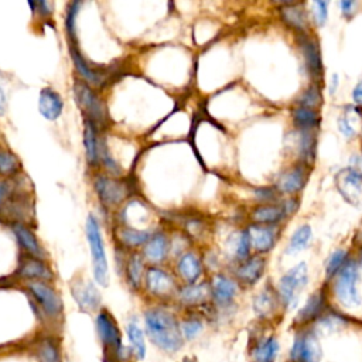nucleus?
<instances>
[{
  "label": "nucleus",
  "instance_id": "obj_37",
  "mask_svg": "<svg viewBox=\"0 0 362 362\" xmlns=\"http://www.w3.org/2000/svg\"><path fill=\"white\" fill-rule=\"evenodd\" d=\"M20 163L18 158L6 150H0V175L8 177L11 174H14L18 168Z\"/></svg>",
  "mask_w": 362,
  "mask_h": 362
},
{
  "label": "nucleus",
  "instance_id": "obj_45",
  "mask_svg": "<svg viewBox=\"0 0 362 362\" xmlns=\"http://www.w3.org/2000/svg\"><path fill=\"white\" fill-rule=\"evenodd\" d=\"M314 146H315V140L313 137V134L305 133L303 140H301V153L305 157H313L314 156Z\"/></svg>",
  "mask_w": 362,
  "mask_h": 362
},
{
  "label": "nucleus",
  "instance_id": "obj_13",
  "mask_svg": "<svg viewBox=\"0 0 362 362\" xmlns=\"http://www.w3.org/2000/svg\"><path fill=\"white\" fill-rule=\"evenodd\" d=\"M290 356L300 362H320L321 349L315 338L310 335H298L294 339Z\"/></svg>",
  "mask_w": 362,
  "mask_h": 362
},
{
  "label": "nucleus",
  "instance_id": "obj_52",
  "mask_svg": "<svg viewBox=\"0 0 362 362\" xmlns=\"http://www.w3.org/2000/svg\"><path fill=\"white\" fill-rule=\"evenodd\" d=\"M52 362H61V359H57V361H52Z\"/></svg>",
  "mask_w": 362,
  "mask_h": 362
},
{
  "label": "nucleus",
  "instance_id": "obj_2",
  "mask_svg": "<svg viewBox=\"0 0 362 362\" xmlns=\"http://www.w3.org/2000/svg\"><path fill=\"white\" fill-rule=\"evenodd\" d=\"M85 230H86V239H88V243L90 247L93 277L98 284L106 287L109 284L107 259H106V252H105V245H103L99 223L92 215H89L86 219Z\"/></svg>",
  "mask_w": 362,
  "mask_h": 362
},
{
  "label": "nucleus",
  "instance_id": "obj_28",
  "mask_svg": "<svg viewBox=\"0 0 362 362\" xmlns=\"http://www.w3.org/2000/svg\"><path fill=\"white\" fill-rule=\"evenodd\" d=\"M127 338L130 342V351L136 359H143L146 355V342H144V332L141 328L134 322H129L126 327Z\"/></svg>",
  "mask_w": 362,
  "mask_h": 362
},
{
  "label": "nucleus",
  "instance_id": "obj_7",
  "mask_svg": "<svg viewBox=\"0 0 362 362\" xmlns=\"http://www.w3.org/2000/svg\"><path fill=\"white\" fill-rule=\"evenodd\" d=\"M27 288L48 317L55 318L62 313V300L59 298L58 293L45 281H28Z\"/></svg>",
  "mask_w": 362,
  "mask_h": 362
},
{
  "label": "nucleus",
  "instance_id": "obj_41",
  "mask_svg": "<svg viewBox=\"0 0 362 362\" xmlns=\"http://www.w3.org/2000/svg\"><path fill=\"white\" fill-rule=\"evenodd\" d=\"M320 103H321V92L315 85H313L307 90H304L298 99V105L303 107H308V109H313V107L318 106Z\"/></svg>",
  "mask_w": 362,
  "mask_h": 362
},
{
  "label": "nucleus",
  "instance_id": "obj_35",
  "mask_svg": "<svg viewBox=\"0 0 362 362\" xmlns=\"http://www.w3.org/2000/svg\"><path fill=\"white\" fill-rule=\"evenodd\" d=\"M321 308H322V297H321L320 293H315L308 298V301L305 303V305L300 311L298 320L300 321H308V320L314 318L320 313Z\"/></svg>",
  "mask_w": 362,
  "mask_h": 362
},
{
  "label": "nucleus",
  "instance_id": "obj_38",
  "mask_svg": "<svg viewBox=\"0 0 362 362\" xmlns=\"http://www.w3.org/2000/svg\"><path fill=\"white\" fill-rule=\"evenodd\" d=\"M346 256H348L346 250H342V249L335 250V252L329 256V259H328V262H327V267H325V274H327V277L334 276L335 273H338L339 269H342V267L346 264Z\"/></svg>",
  "mask_w": 362,
  "mask_h": 362
},
{
  "label": "nucleus",
  "instance_id": "obj_18",
  "mask_svg": "<svg viewBox=\"0 0 362 362\" xmlns=\"http://www.w3.org/2000/svg\"><path fill=\"white\" fill-rule=\"evenodd\" d=\"M177 270H178V274L181 276V279L188 283V284H194L201 273H202V266H201V262L198 259V256L192 252H185L180 259H178V263H177Z\"/></svg>",
  "mask_w": 362,
  "mask_h": 362
},
{
  "label": "nucleus",
  "instance_id": "obj_29",
  "mask_svg": "<svg viewBox=\"0 0 362 362\" xmlns=\"http://www.w3.org/2000/svg\"><path fill=\"white\" fill-rule=\"evenodd\" d=\"M284 214L286 211L280 205H262L253 211L252 218L257 223H274L280 221Z\"/></svg>",
  "mask_w": 362,
  "mask_h": 362
},
{
  "label": "nucleus",
  "instance_id": "obj_50",
  "mask_svg": "<svg viewBox=\"0 0 362 362\" xmlns=\"http://www.w3.org/2000/svg\"><path fill=\"white\" fill-rule=\"evenodd\" d=\"M6 194H7V184L4 181H0V204L4 199Z\"/></svg>",
  "mask_w": 362,
  "mask_h": 362
},
{
  "label": "nucleus",
  "instance_id": "obj_27",
  "mask_svg": "<svg viewBox=\"0 0 362 362\" xmlns=\"http://www.w3.org/2000/svg\"><path fill=\"white\" fill-rule=\"evenodd\" d=\"M300 45L303 48V54H304L305 64L310 74H313L314 76H320L322 72V65H321V58H320V51L317 44L310 38H304L300 42Z\"/></svg>",
  "mask_w": 362,
  "mask_h": 362
},
{
  "label": "nucleus",
  "instance_id": "obj_9",
  "mask_svg": "<svg viewBox=\"0 0 362 362\" xmlns=\"http://www.w3.org/2000/svg\"><path fill=\"white\" fill-rule=\"evenodd\" d=\"M93 188L100 202L106 206L119 205L127 194V188L122 181L113 180L106 175H98L93 181Z\"/></svg>",
  "mask_w": 362,
  "mask_h": 362
},
{
  "label": "nucleus",
  "instance_id": "obj_46",
  "mask_svg": "<svg viewBox=\"0 0 362 362\" xmlns=\"http://www.w3.org/2000/svg\"><path fill=\"white\" fill-rule=\"evenodd\" d=\"M35 6L38 7V13H40V16H49V14H52V4L51 3H48V1H38V3H35Z\"/></svg>",
  "mask_w": 362,
  "mask_h": 362
},
{
  "label": "nucleus",
  "instance_id": "obj_6",
  "mask_svg": "<svg viewBox=\"0 0 362 362\" xmlns=\"http://www.w3.org/2000/svg\"><path fill=\"white\" fill-rule=\"evenodd\" d=\"M308 274H307V264L298 263L293 269H290L279 283V291L283 301L293 307L297 303L298 291L307 284Z\"/></svg>",
  "mask_w": 362,
  "mask_h": 362
},
{
  "label": "nucleus",
  "instance_id": "obj_34",
  "mask_svg": "<svg viewBox=\"0 0 362 362\" xmlns=\"http://www.w3.org/2000/svg\"><path fill=\"white\" fill-rule=\"evenodd\" d=\"M311 239V228L308 225L300 226L291 236L288 246H287V253H297L303 250Z\"/></svg>",
  "mask_w": 362,
  "mask_h": 362
},
{
  "label": "nucleus",
  "instance_id": "obj_14",
  "mask_svg": "<svg viewBox=\"0 0 362 362\" xmlns=\"http://www.w3.org/2000/svg\"><path fill=\"white\" fill-rule=\"evenodd\" d=\"M69 52H71L72 61L75 64V68H76L78 74L82 76L83 82H86L88 85H93V86H99L105 82L103 71L92 68L86 62V59L82 57V54L79 52V49L76 47V41H69Z\"/></svg>",
  "mask_w": 362,
  "mask_h": 362
},
{
  "label": "nucleus",
  "instance_id": "obj_25",
  "mask_svg": "<svg viewBox=\"0 0 362 362\" xmlns=\"http://www.w3.org/2000/svg\"><path fill=\"white\" fill-rule=\"evenodd\" d=\"M143 255L134 252L129 256L127 263H126V279L129 286L133 290L140 288L141 281H143V274H144V266H143Z\"/></svg>",
  "mask_w": 362,
  "mask_h": 362
},
{
  "label": "nucleus",
  "instance_id": "obj_3",
  "mask_svg": "<svg viewBox=\"0 0 362 362\" xmlns=\"http://www.w3.org/2000/svg\"><path fill=\"white\" fill-rule=\"evenodd\" d=\"M96 331L99 339L105 349V356L109 362H119L122 358V332L117 325V321L112 315V313L106 308H102L96 315Z\"/></svg>",
  "mask_w": 362,
  "mask_h": 362
},
{
  "label": "nucleus",
  "instance_id": "obj_22",
  "mask_svg": "<svg viewBox=\"0 0 362 362\" xmlns=\"http://www.w3.org/2000/svg\"><path fill=\"white\" fill-rule=\"evenodd\" d=\"M247 233L250 236V242L253 247L257 252H267L272 249L274 243V229L270 226H263V225H252L247 229Z\"/></svg>",
  "mask_w": 362,
  "mask_h": 362
},
{
  "label": "nucleus",
  "instance_id": "obj_24",
  "mask_svg": "<svg viewBox=\"0 0 362 362\" xmlns=\"http://www.w3.org/2000/svg\"><path fill=\"white\" fill-rule=\"evenodd\" d=\"M263 269H264V260L259 256H255L238 267L236 276L240 281L246 284H253L260 279Z\"/></svg>",
  "mask_w": 362,
  "mask_h": 362
},
{
  "label": "nucleus",
  "instance_id": "obj_30",
  "mask_svg": "<svg viewBox=\"0 0 362 362\" xmlns=\"http://www.w3.org/2000/svg\"><path fill=\"white\" fill-rule=\"evenodd\" d=\"M151 238V233L147 230H139L130 226H124L119 230V240L127 247H137L146 245Z\"/></svg>",
  "mask_w": 362,
  "mask_h": 362
},
{
  "label": "nucleus",
  "instance_id": "obj_32",
  "mask_svg": "<svg viewBox=\"0 0 362 362\" xmlns=\"http://www.w3.org/2000/svg\"><path fill=\"white\" fill-rule=\"evenodd\" d=\"M277 351H279V344L273 337H270L255 348L253 362H274Z\"/></svg>",
  "mask_w": 362,
  "mask_h": 362
},
{
  "label": "nucleus",
  "instance_id": "obj_47",
  "mask_svg": "<svg viewBox=\"0 0 362 362\" xmlns=\"http://www.w3.org/2000/svg\"><path fill=\"white\" fill-rule=\"evenodd\" d=\"M352 98H354V102H355V103L362 105V81H361V82L354 88Z\"/></svg>",
  "mask_w": 362,
  "mask_h": 362
},
{
  "label": "nucleus",
  "instance_id": "obj_5",
  "mask_svg": "<svg viewBox=\"0 0 362 362\" xmlns=\"http://www.w3.org/2000/svg\"><path fill=\"white\" fill-rule=\"evenodd\" d=\"M356 280H358V267L355 262L346 263L337 279V283L334 286L337 298L346 307H355L359 305L361 298L356 290Z\"/></svg>",
  "mask_w": 362,
  "mask_h": 362
},
{
  "label": "nucleus",
  "instance_id": "obj_36",
  "mask_svg": "<svg viewBox=\"0 0 362 362\" xmlns=\"http://www.w3.org/2000/svg\"><path fill=\"white\" fill-rule=\"evenodd\" d=\"M99 163L103 164V167L106 168V171L112 175H119L122 173L120 170V165L116 163V160L109 154V150H107V146L105 143L103 139H100V143H99Z\"/></svg>",
  "mask_w": 362,
  "mask_h": 362
},
{
  "label": "nucleus",
  "instance_id": "obj_48",
  "mask_svg": "<svg viewBox=\"0 0 362 362\" xmlns=\"http://www.w3.org/2000/svg\"><path fill=\"white\" fill-rule=\"evenodd\" d=\"M339 6H341V8H342V13H344L345 16H349L351 11H352V8H354V6H355V3H354V1H339Z\"/></svg>",
  "mask_w": 362,
  "mask_h": 362
},
{
  "label": "nucleus",
  "instance_id": "obj_20",
  "mask_svg": "<svg viewBox=\"0 0 362 362\" xmlns=\"http://www.w3.org/2000/svg\"><path fill=\"white\" fill-rule=\"evenodd\" d=\"M236 283L226 276L216 274L211 283V293L218 304H228L236 294Z\"/></svg>",
  "mask_w": 362,
  "mask_h": 362
},
{
  "label": "nucleus",
  "instance_id": "obj_33",
  "mask_svg": "<svg viewBox=\"0 0 362 362\" xmlns=\"http://www.w3.org/2000/svg\"><path fill=\"white\" fill-rule=\"evenodd\" d=\"M293 120H294L296 126L304 129L305 132L318 126V123H320V117H318L317 112L313 109H308V107H303V106H298L294 109Z\"/></svg>",
  "mask_w": 362,
  "mask_h": 362
},
{
  "label": "nucleus",
  "instance_id": "obj_17",
  "mask_svg": "<svg viewBox=\"0 0 362 362\" xmlns=\"http://www.w3.org/2000/svg\"><path fill=\"white\" fill-rule=\"evenodd\" d=\"M338 129L346 137H355L362 130V110L355 106H346L338 117Z\"/></svg>",
  "mask_w": 362,
  "mask_h": 362
},
{
  "label": "nucleus",
  "instance_id": "obj_15",
  "mask_svg": "<svg viewBox=\"0 0 362 362\" xmlns=\"http://www.w3.org/2000/svg\"><path fill=\"white\" fill-rule=\"evenodd\" d=\"M64 109V100L61 95L52 88H44L38 98V110L47 120H55L61 116Z\"/></svg>",
  "mask_w": 362,
  "mask_h": 362
},
{
  "label": "nucleus",
  "instance_id": "obj_43",
  "mask_svg": "<svg viewBox=\"0 0 362 362\" xmlns=\"http://www.w3.org/2000/svg\"><path fill=\"white\" fill-rule=\"evenodd\" d=\"M250 245H252V242H250V236H249L247 230L242 232L238 238V242H236V256L239 259L247 257L249 250H250Z\"/></svg>",
  "mask_w": 362,
  "mask_h": 362
},
{
  "label": "nucleus",
  "instance_id": "obj_44",
  "mask_svg": "<svg viewBox=\"0 0 362 362\" xmlns=\"http://www.w3.org/2000/svg\"><path fill=\"white\" fill-rule=\"evenodd\" d=\"M327 7H328L327 1H314L313 3V14H314L315 23L318 25H322L327 20V16H328Z\"/></svg>",
  "mask_w": 362,
  "mask_h": 362
},
{
  "label": "nucleus",
  "instance_id": "obj_31",
  "mask_svg": "<svg viewBox=\"0 0 362 362\" xmlns=\"http://www.w3.org/2000/svg\"><path fill=\"white\" fill-rule=\"evenodd\" d=\"M281 17L290 27L303 30L307 25V17L304 10L298 4H288L281 8Z\"/></svg>",
  "mask_w": 362,
  "mask_h": 362
},
{
  "label": "nucleus",
  "instance_id": "obj_23",
  "mask_svg": "<svg viewBox=\"0 0 362 362\" xmlns=\"http://www.w3.org/2000/svg\"><path fill=\"white\" fill-rule=\"evenodd\" d=\"M209 294H211V288L205 283L187 284L182 288H180V291H178L180 301L185 305L202 304L208 298Z\"/></svg>",
  "mask_w": 362,
  "mask_h": 362
},
{
  "label": "nucleus",
  "instance_id": "obj_12",
  "mask_svg": "<svg viewBox=\"0 0 362 362\" xmlns=\"http://www.w3.org/2000/svg\"><path fill=\"white\" fill-rule=\"evenodd\" d=\"M17 274L30 281H48L54 277L52 270L48 267L45 260L33 256L21 260L17 269Z\"/></svg>",
  "mask_w": 362,
  "mask_h": 362
},
{
  "label": "nucleus",
  "instance_id": "obj_40",
  "mask_svg": "<svg viewBox=\"0 0 362 362\" xmlns=\"http://www.w3.org/2000/svg\"><path fill=\"white\" fill-rule=\"evenodd\" d=\"M81 3L79 1H72L69 3L68 8H66V16H65V28L69 37V41H75L76 34H75V21H76V16L79 11Z\"/></svg>",
  "mask_w": 362,
  "mask_h": 362
},
{
  "label": "nucleus",
  "instance_id": "obj_10",
  "mask_svg": "<svg viewBox=\"0 0 362 362\" xmlns=\"http://www.w3.org/2000/svg\"><path fill=\"white\" fill-rule=\"evenodd\" d=\"M146 288L156 297H170L175 294L177 286L174 279L160 267H150L144 274Z\"/></svg>",
  "mask_w": 362,
  "mask_h": 362
},
{
  "label": "nucleus",
  "instance_id": "obj_53",
  "mask_svg": "<svg viewBox=\"0 0 362 362\" xmlns=\"http://www.w3.org/2000/svg\"><path fill=\"white\" fill-rule=\"evenodd\" d=\"M361 259H362V252H361Z\"/></svg>",
  "mask_w": 362,
  "mask_h": 362
},
{
  "label": "nucleus",
  "instance_id": "obj_42",
  "mask_svg": "<svg viewBox=\"0 0 362 362\" xmlns=\"http://www.w3.org/2000/svg\"><path fill=\"white\" fill-rule=\"evenodd\" d=\"M180 329L184 338L187 339H192L194 337L198 335V332L202 329V322L199 320L195 318H189V320H184L180 324Z\"/></svg>",
  "mask_w": 362,
  "mask_h": 362
},
{
  "label": "nucleus",
  "instance_id": "obj_39",
  "mask_svg": "<svg viewBox=\"0 0 362 362\" xmlns=\"http://www.w3.org/2000/svg\"><path fill=\"white\" fill-rule=\"evenodd\" d=\"M253 305H255V311L259 315L264 317V315L270 314L272 310H273V305H274V300H273L272 293L267 291V290H263L262 293H259L257 297L255 298Z\"/></svg>",
  "mask_w": 362,
  "mask_h": 362
},
{
  "label": "nucleus",
  "instance_id": "obj_4",
  "mask_svg": "<svg viewBox=\"0 0 362 362\" xmlns=\"http://www.w3.org/2000/svg\"><path fill=\"white\" fill-rule=\"evenodd\" d=\"M74 96L79 107L86 115V119L95 124H102L106 119V109L100 98L93 92V89L83 81H75Z\"/></svg>",
  "mask_w": 362,
  "mask_h": 362
},
{
  "label": "nucleus",
  "instance_id": "obj_26",
  "mask_svg": "<svg viewBox=\"0 0 362 362\" xmlns=\"http://www.w3.org/2000/svg\"><path fill=\"white\" fill-rule=\"evenodd\" d=\"M305 184V177H304V171L301 168H291L288 171H286L284 174H281L279 182H277V188L281 192L286 194H294L297 191H300Z\"/></svg>",
  "mask_w": 362,
  "mask_h": 362
},
{
  "label": "nucleus",
  "instance_id": "obj_49",
  "mask_svg": "<svg viewBox=\"0 0 362 362\" xmlns=\"http://www.w3.org/2000/svg\"><path fill=\"white\" fill-rule=\"evenodd\" d=\"M4 109H6V96H4V92L0 86V115L4 113Z\"/></svg>",
  "mask_w": 362,
  "mask_h": 362
},
{
  "label": "nucleus",
  "instance_id": "obj_16",
  "mask_svg": "<svg viewBox=\"0 0 362 362\" xmlns=\"http://www.w3.org/2000/svg\"><path fill=\"white\" fill-rule=\"evenodd\" d=\"M170 247H171L170 240L165 233L163 232L153 233L151 238L144 245L143 257L150 263H160L167 257L168 252L171 250Z\"/></svg>",
  "mask_w": 362,
  "mask_h": 362
},
{
  "label": "nucleus",
  "instance_id": "obj_8",
  "mask_svg": "<svg viewBox=\"0 0 362 362\" xmlns=\"http://www.w3.org/2000/svg\"><path fill=\"white\" fill-rule=\"evenodd\" d=\"M339 194L352 205H362V174L352 168L341 170L335 177Z\"/></svg>",
  "mask_w": 362,
  "mask_h": 362
},
{
  "label": "nucleus",
  "instance_id": "obj_19",
  "mask_svg": "<svg viewBox=\"0 0 362 362\" xmlns=\"http://www.w3.org/2000/svg\"><path fill=\"white\" fill-rule=\"evenodd\" d=\"M99 143H100V139L98 137L96 124L85 117L83 146H85L86 161H88L89 165L95 167V165L99 164Z\"/></svg>",
  "mask_w": 362,
  "mask_h": 362
},
{
  "label": "nucleus",
  "instance_id": "obj_1",
  "mask_svg": "<svg viewBox=\"0 0 362 362\" xmlns=\"http://www.w3.org/2000/svg\"><path fill=\"white\" fill-rule=\"evenodd\" d=\"M146 332L150 341L161 351L174 354L181 349L184 337L175 315L161 307L150 308L144 313Z\"/></svg>",
  "mask_w": 362,
  "mask_h": 362
},
{
  "label": "nucleus",
  "instance_id": "obj_51",
  "mask_svg": "<svg viewBox=\"0 0 362 362\" xmlns=\"http://www.w3.org/2000/svg\"><path fill=\"white\" fill-rule=\"evenodd\" d=\"M181 362H197L194 358H184Z\"/></svg>",
  "mask_w": 362,
  "mask_h": 362
},
{
  "label": "nucleus",
  "instance_id": "obj_21",
  "mask_svg": "<svg viewBox=\"0 0 362 362\" xmlns=\"http://www.w3.org/2000/svg\"><path fill=\"white\" fill-rule=\"evenodd\" d=\"M13 230L20 242V245L24 247V250L31 255L33 257H37V259H45V252L42 249V246L38 243L35 235L28 229L25 228L24 225H20V223H16L13 226Z\"/></svg>",
  "mask_w": 362,
  "mask_h": 362
},
{
  "label": "nucleus",
  "instance_id": "obj_11",
  "mask_svg": "<svg viewBox=\"0 0 362 362\" xmlns=\"http://www.w3.org/2000/svg\"><path fill=\"white\" fill-rule=\"evenodd\" d=\"M71 293L72 297L75 298V301L78 303V305L83 310V311H95L99 304H100V294L96 290V287L89 283V281H78V280H72L71 281Z\"/></svg>",
  "mask_w": 362,
  "mask_h": 362
}]
</instances>
